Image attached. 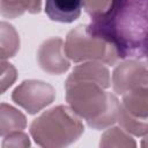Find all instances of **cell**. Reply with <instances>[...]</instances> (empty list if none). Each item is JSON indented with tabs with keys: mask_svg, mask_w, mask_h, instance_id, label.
<instances>
[{
	"mask_svg": "<svg viewBox=\"0 0 148 148\" xmlns=\"http://www.w3.org/2000/svg\"><path fill=\"white\" fill-rule=\"evenodd\" d=\"M56 98V89L40 80H25L12 92V99L28 113L35 114L50 105Z\"/></svg>",
	"mask_w": 148,
	"mask_h": 148,
	"instance_id": "cell-5",
	"label": "cell"
},
{
	"mask_svg": "<svg viewBox=\"0 0 148 148\" xmlns=\"http://www.w3.org/2000/svg\"><path fill=\"white\" fill-rule=\"evenodd\" d=\"M44 10L52 21L71 23L80 17L82 0H45Z\"/></svg>",
	"mask_w": 148,
	"mask_h": 148,
	"instance_id": "cell-8",
	"label": "cell"
},
{
	"mask_svg": "<svg viewBox=\"0 0 148 148\" xmlns=\"http://www.w3.org/2000/svg\"><path fill=\"white\" fill-rule=\"evenodd\" d=\"M39 67L52 75L64 74L71 67V62L65 54L64 40L60 37H51L44 40L37 51Z\"/></svg>",
	"mask_w": 148,
	"mask_h": 148,
	"instance_id": "cell-7",
	"label": "cell"
},
{
	"mask_svg": "<svg viewBox=\"0 0 148 148\" xmlns=\"http://www.w3.org/2000/svg\"><path fill=\"white\" fill-rule=\"evenodd\" d=\"M90 24L114 44L121 59L146 57L147 0H119L108 20Z\"/></svg>",
	"mask_w": 148,
	"mask_h": 148,
	"instance_id": "cell-2",
	"label": "cell"
},
{
	"mask_svg": "<svg viewBox=\"0 0 148 148\" xmlns=\"http://www.w3.org/2000/svg\"><path fill=\"white\" fill-rule=\"evenodd\" d=\"M148 84L147 65L139 59H128L116 66L112 73V87L116 94L125 92Z\"/></svg>",
	"mask_w": 148,
	"mask_h": 148,
	"instance_id": "cell-6",
	"label": "cell"
},
{
	"mask_svg": "<svg viewBox=\"0 0 148 148\" xmlns=\"http://www.w3.org/2000/svg\"><path fill=\"white\" fill-rule=\"evenodd\" d=\"M42 9V0H0V14L6 18H15L25 12L38 14Z\"/></svg>",
	"mask_w": 148,
	"mask_h": 148,
	"instance_id": "cell-11",
	"label": "cell"
},
{
	"mask_svg": "<svg viewBox=\"0 0 148 148\" xmlns=\"http://www.w3.org/2000/svg\"><path fill=\"white\" fill-rule=\"evenodd\" d=\"M64 50L67 58L74 62L114 65L121 59L114 44L91 24H81L72 29L66 36Z\"/></svg>",
	"mask_w": 148,
	"mask_h": 148,
	"instance_id": "cell-4",
	"label": "cell"
},
{
	"mask_svg": "<svg viewBox=\"0 0 148 148\" xmlns=\"http://www.w3.org/2000/svg\"><path fill=\"white\" fill-rule=\"evenodd\" d=\"M117 121H119L120 126L128 133L136 135V136H146L148 132V121L147 119L138 118L128 112H126L119 104V110H118V117Z\"/></svg>",
	"mask_w": 148,
	"mask_h": 148,
	"instance_id": "cell-15",
	"label": "cell"
},
{
	"mask_svg": "<svg viewBox=\"0 0 148 148\" xmlns=\"http://www.w3.org/2000/svg\"><path fill=\"white\" fill-rule=\"evenodd\" d=\"M101 147H121V148H134L136 142L126 132L120 127H112L105 131L101 138Z\"/></svg>",
	"mask_w": 148,
	"mask_h": 148,
	"instance_id": "cell-14",
	"label": "cell"
},
{
	"mask_svg": "<svg viewBox=\"0 0 148 148\" xmlns=\"http://www.w3.org/2000/svg\"><path fill=\"white\" fill-rule=\"evenodd\" d=\"M25 127L27 118L20 110L7 103L0 104V136H6L15 131H22Z\"/></svg>",
	"mask_w": 148,
	"mask_h": 148,
	"instance_id": "cell-10",
	"label": "cell"
},
{
	"mask_svg": "<svg viewBox=\"0 0 148 148\" xmlns=\"http://www.w3.org/2000/svg\"><path fill=\"white\" fill-rule=\"evenodd\" d=\"M111 86L110 72L101 62L87 61L74 67L65 82L68 106L88 126L104 130L117 121L119 101L105 91Z\"/></svg>",
	"mask_w": 148,
	"mask_h": 148,
	"instance_id": "cell-1",
	"label": "cell"
},
{
	"mask_svg": "<svg viewBox=\"0 0 148 148\" xmlns=\"http://www.w3.org/2000/svg\"><path fill=\"white\" fill-rule=\"evenodd\" d=\"M120 106L130 114L147 119L148 116V89L147 86L130 90L123 95Z\"/></svg>",
	"mask_w": 148,
	"mask_h": 148,
	"instance_id": "cell-9",
	"label": "cell"
},
{
	"mask_svg": "<svg viewBox=\"0 0 148 148\" xmlns=\"http://www.w3.org/2000/svg\"><path fill=\"white\" fill-rule=\"evenodd\" d=\"M17 79V71L8 62V57L0 50V95L7 91Z\"/></svg>",
	"mask_w": 148,
	"mask_h": 148,
	"instance_id": "cell-16",
	"label": "cell"
},
{
	"mask_svg": "<svg viewBox=\"0 0 148 148\" xmlns=\"http://www.w3.org/2000/svg\"><path fill=\"white\" fill-rule=\"evenodd\" d=\"M30 146V140L29 136L21 132V131H15L6 135L2 147H29Z\"/></svg>",
	"mask_w": 148,
	"mask_h": 148,
	"instance_id": "cell-17",
	"label": "cell"
},
{
	"mask_svg": "<svg viewBox=\"0 0 148 148\" xmlns=\"http://www.w3.org/2000/svg\"><path fill=\"white\" fill-rule=\"evenodd\" d=\"M0 50L13 58L20 50V36L16 29L8 22H0Z\"/></svg>",
	"mask_w": 148,
	"mask_h": 148,
	"instance_id": "cell-13",
	"label": "cell"
},
{
	"mask_svg": "<svg viewBox=\"0 0 148 148\" xmlns=\"http://www.w3.org/2000/svg\"><path fill=\"white\" fill-rule=\"evenodd\" d=\"M118 2L119 0H82V6L91 17V22L99 23L112 15Z\"/></svg>",
	"mask_w": 148,
	"mask_h": 148,
	"instance_id": "cell-12",
	"label": "cell"
},
{
	"mask_svg": "<svg viewBox=\"0 0 148 148\" xmlns=\"http://www.w3.org/2000/svg\"><path fill=\"white\" fill-rule=\"evenodd\" d=\"M80 117L66 105L54 106L34 119L30 134L40 147L59 148L75 142L83 133Z\"/></svg>",
	"mask_w": 148,
	"mask_h": 148,
	"instance_id": "cell-3",
	"label": "cell"
}]
</instances>
